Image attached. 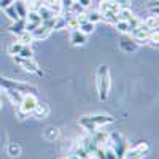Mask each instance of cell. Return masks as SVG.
<instances>
[{
  "label": "cell",
  "mask_w": 159,
  "mask_h": 159,
  "mask_svg": "<svg viewBox=\"0 0 159 159\" xmlns=\"http://www.w3.org/2000/svg\"><path fill=\"white\" fill-rule=\"evenodd\" d=\"M97 92L100 100H107L110 94V86H111V76L110 70L105 64H100L97 69Z\"/></svg>",
  "instance_id": "cell-1"
},
{
  "label": "cell",
  "mask_w": 159,
  "mask_h": 159,
  "mask_svg": "<svg viewBox=\"0 0 159 159\" xmlns=\"http://www.w3.org/2000/svg\"><path fill=\"white\" fill-rule=\"evenodd\" d=\"M115 123V118H111L110 115H92V116H83L80 118V124H81L89 134H92L94 130H97L102 126H107Z\"/></svg>",
  "instance_id": "cell-2"
},
{
  "label": "cell",
  "mask_w": 159,
  "mask_h": 159,
  "mask_svg": "<svg viewBox=\"0 0 159 159\" xmlns=\"http://www.w3.org/2000/svg\"><path fill=\"white\" fill-rule=\"evenodd\" d=\"M0 88H3L5 91H18L21 94H35V88L29 83L24 81H16V80H10V78H3L0 76Z\"/></svg>",
  "instance_id": "cell-3"
},
{
  "label": "cell",
  "mask_w": 159,
  "mask_h": 159,
  "mask_svg": "<svg viewBox=\"0 0 159 159\" xmlns=\"http://www.w3.org/2000/svg\"><path fill=\"white\" fill-rule=\"evenodd\" d=\"M108 143H110V148L113 150L116 159H123L126 150L129 148L127 140H126L121 134H119V132L115 130V132H110V140H108Z\"/></svg>",
  "instance_id": "cell-4"
},
{
  "label": "cell",
  "mask_w": 159,
  "mask_h": 159,
  "mask_svg": "<svg viewBox=\"0 0 159 159\" xmlns=\"http://www.w3.org/2000/svg\"><path fill=\"white\" fill-rule=\"evenodd\" d=\"M151 151L150 142H140L134 147H129L123 156V159H143L148 153Z\"/></svg>",
  "instance_id": "cell-5"
},
{
  "label": "cell",
  "mask_w": 159,
  "mask_h": 159,
  "mask_svg": "<svg viewBox=\"0 0 159 159\" xmlns=\"http://www.w3.org/2000/svg\"><path fill=\"white\" fill-rule=\"evenodd\" d=\"M38 105V99L35 94H25L21 100V103L18 105V111L19 115L24 118V116H29L32 115V111L35 110V107Z\"/></svg>",
  "instance_id": "cell-6"
},
{
  "label": "cell",
  "mask_w": 159,
  "mask_h": 159,
  "mask_svg": "<svg viewBox=\"0 0 159 159\" xmlns=\"http://www.w3.org/2000/svg\"><path fill=\"white\" fill-rule=\"evenodd\" d=\"M151 32H154V30H150L143 22H140V24H139V27H135L129 35H130V38L139 45V43H147V38L150 37Z\"/></svg>",
  "instance_id": "cell-7"
},
{
  "label": "cell",
  "mask_w": 159,
  "mask_h": 159,
  "mask_svg": "<svg viewBox=\"0 0 159 159\" xmlns=\"http://www.w3.org/2000/svg\"><path fill=\"white\" fill-rule=\"evenodd\" d=\"M13 59H15V62H18L21 65L24 72H27V73H40V67H38V64L34 59H22V57H18V56H15Z\"/></svg>",
  "instance_id": "cell-8"
},
{
  "label": "cell",
  "mask_w": 159,
  "mask_h": 159,
  "mask_svg": "<svg viewBox=\"0 0 159 159\" xmlns=\"http://www.w3.org/2000/svg\"><path fill=\"white\" fill-rule=\"evenodd\" d=\"M38 25H42V18L38 16L37 11H29L27 18H25V30H27V32H34Z\"/></svg>",
  "instance_id": "cell-9"
},
{
  "label": "cell",
  "mask_w": 159,
  "mask_h": 159,
  "mask_svg": "<svg viewBox=\"0 0 159 159\" xmlns=\"http://www.w3.org/2000/svg\"><path fill=\"white\" fill-rule=\"evenodd\" d=\"M121 10L118 7V3L115 0H102L100 5H99V13L100 15H107V13H111V15H118V11Z\"/></svg>",
  "instance_id": "cell-10"
},
{
  "label": "cell",
  "mask_w": 159,
  "mask_h": 159,
  "mask_svg": "<svg viewBox=\"0 0 159 159\" xmlns=\"http://www.w3.org/2000/svg\"><path fill=\"white\" fill-rule=\"evenodd\" d=\"M70 43L73 46H83L88 43V35H84L83 32H80L78 29L70 32Z\"/></svg>",
  "instance_id": "cell-11"
},
{
  "label": "cell",
  "mask_w": 159,
  "mask_h": 159,
  "mask_svg": "<svg viewBox=\"0 0 159 159\" xmlns=\"http://www.w3.org/2000/svg\"><path fill=\"white\" fill-rule=\"evenodd\" d=\"M91 135V139L94 140L99 147H105V143H108V140H110V134L108 132H105V130H94L92 134H89Z\"/></svg>",
  "instance_id": "cell-12"
},
{
  "label": "cell",
  "mask_w": 159,
  "mask_h": 159,
  "mask_svg": "<svg viewBox=\"0 0 159 159\" xmlns=\"http://www.w3.org/2000/svg\"><path fill=\"white\" fill-rule=\"evenodd\" d=\"M78 30L83 32L84 35H91L92 32L96 30V24H92V22L86 21L84 16H81V18H80V22H78Z\"/></svg>",
  "instance_id": "cell-13"
},
{
  "label": "cell",
  "mask_w": 159,
  "mask_h": 159,
  "mask_svg": "<svg viewBox=\"0 0 159 159\" xmlns=\"http://www.w3.org/2000/svg\"><path fill=\"white\" fill-rule=\"evenodd\" d=\"M13 7H15V10H16V13H18V16H19V19H25V18H27L29 7H27V3H25L24 0H16V2L13 3Z\"/></svg>",
  "instance_id": "cell-14"
},
{
  "label": "cell",
  "mask_w": 159,
  "mask_h": 159,
  "mask_svg": "<svg viewBox=\"0 0 159 159\" xmlns=\"http://www.w3.org/2000/svg\"><path fill=\"white\" fill-rule=\"evenodd\" d=\"M80 145H81V147H83V148H84L89 154H94V153H96V150L99 148V145H97L94 140L91 139V135L84 137V139L81 140V143H80Z\"/></svg>",
  "instance_id": "cell-15"
},
{
  "label": "cell",
  "mask_w": 159,
  "mask_h": 159,
  "mask_svg": "<svg viewBox=\"0 0 159 159\" xmlns=\"http://www.w3.org/2000/svg\"><path fill=\"white\" fill-rule=\"evenodd\" d=\"M8 30H10L13 35L18 37L21 32L25 30V19H18V21H15V22H11V25L8 27Z\"/></svg>",
  "instance_id": "cell-16"
},
{
  "label": "cell",
  "mask_w": 159,
  "mask_h": 159,
  "mask_svg": "<svg viewBox=\"0 0 159 159\" xmlns=\"http://www.w3.org/2000/svg\"><path fill=\"white\" fill-rule=\"evenodd\" d=\"M49 34H51V30L46 29L45 25H38L34 32H30V35H32L34 40H45V38L49 37Z\"/></svg>",
  "instance_id": "cell-17"
},
{
  "label": "cell",
  "mask_w": 159,
  "mask_h": 159,
  "mask_svg": "<svg viewBox=\"0 0 159 159\" xmlns=\"http://www.w3.org/2000/svg\"><path fill=\"white\" fill-rule=\"evenodd\" d=\"M32 115H34L35 118H38V119L46 118V116L49 115V107H48L46 103H40V102H38V105L35 107V110L32 111Z\"/></svg>",
  "instance_id": "cell-18"
},
{
  "label": "cell",
  "mask_w": 159,
  "mask_h": 159,
  "mask_svg": "<svg viewBox=\"0 0 159 159\" xmlns=\"http://www.w3.org/2000/svg\"><path fill=\"white\" fill-rule=\"evenodd\" d=\"M121 48H123L124 51H127V52H132V51H135L137 43H135L130 37H124V38L121 40Z\"/></svg>",
  "instance_id": "cell-19"
},
{
  "label": "cell",
  "mask_w": 159,
  "mask_h": 159,
  "mask_svg": "<svg viewBox=\"0 0 159 159\" xmlns=\"http://www.w3.org/2000/svg\"><path fill=\"white\" fill-rule=\"evenodd\" d=\"M37 13H38V16L42 18V21H46V19H51V18H54L56 15L52 13L48 7H45V5H42L38 10H37Z\"/></svg>",
  "instance_id": "cell-20"
},
{
  "label": "cell",
  "mask_w": 159,
  "mask_h": 159,
  "mask_svg": "<svg viewBox=\"0 0 159 159\" xmlns=\"http://www.w3.org/2000/svg\"><path fill=\"white\" fill-rule=\"evenodd\" d=\"M84 19L89 21V22H92V24H97V22L102 21V15H100L97 10L96 11H86L84 13Z\"/></svg>",
  "instance_id": "cell-21"
},
{
  "label": "cell",
  "mask_w": 159,
  "mask_h": 159,
  "mask_svg": "<svg viewBox=\"0 0 159 159\" xmlns=\"http://www.w3.org/2000/svg\"><path fill=\"white\" fill-rule=\"evenodd\" d=\"M7 96H8V99L11 100V103L13 105H19L21 103V100H22V97H24V94H21V92H18V91H7Z\"/></svg>",
  "instance_id": "cell-22"
},
{
  "label": "cell",
  "mask_w": 159,
  "mask_h": 159,
  "mask_svg": "<svg viewBox=\"0 0 159 159\" xmlns=\"http://www.w3.org/2000/svg\"><path fill=\"white\" fill-rule=\"evenodd\" d=\"M18 57H22V59H34V49L30 48V45H22Z\"/></svg>",
  "instance_id": "cell-23"
},
{
  "label": "cell",
  "mask_w": 159,
  "mask_h": 159,
  "mask_svg": "<svg viewBox=\"0 0 159 159\" xmlns=\"http://www.w3.org/2000/svg\"><path fill=\"white\" fill-rule=\"evenodd\" d=\"M18 42L21 43V45H30L32 42H34V38H32V35H30V32H27V30H24V32H21L18 37Z\"/></svg>",
  "instance_id": "cell-24"
},
{
  "label": "cell",
  "mask_w": 159,
  "mask_h": 159,
  "mask_svg": "<svg viewBox=\"0 0 159 159\" xmlns=\"http://www.w3.org/2000/svg\"><path fill=\"white\" fill-rule=\"evenodd\" d=\"M132 16V11H130V8H121L118 11V15H116V19L118 21H129Z\"/></svg>",
  "instance_id": "cell-25"
},
{
  "label": "cell",
  "mask_w": 159,
  "mask_h": 159,
  "mask_svg": "<svg viewBox=\"0 0 159 159\" xmlns=\"http://www.w3.org/2000/svg\"><path fill=\"white\" fill-rule=\"evenodd\" d=\"M147 27L150 29V30H157V16H153V15H150L145 21H142Z\"/></svg>",
  "instance_id": "cell-26"
},
{
  "label": "cell",
  "mask_w": 159,
  "mask_h": 159,
  "mask_svg": "<svg viewBox=\"0 0 159 159\" xmlns=\"http://www.w3.org/2000/svg\"><path fill=\"white\" fill-rule=\"evenodd\" d=\"M115 27H116V30L119 34H124V35H127L130 32L129 30V25H127V21H116L115 22Z\"/></svg>",
  "instance_id": "cell-27"
},
{
  "label": "cell",
  "mask_w": 159,
  "mask_h": 159,
  "mask_svg": "<svg viewBox=\"0 0 159 159\" xmlns=\"http://www.w3.org/2000/svg\"><path fill=\"white\" fill-rule=\"evenodd\" d=\"M21 48H22V45H21L19 42H13V43L8 46V54L13 56V57L18 56V54H19V51H21Z\"/></svg>",
  "instance_id": "cell-28"
},
{
  "label": "cell",
  "mask_w": 159,
  "mask_h": 159,
  "mask_svg": "<svg viewBox=\"0 0 159 159\" xmlns=\"http://www.w3.org/2000/svg\"><path fill=\"white\" fill-rule=\"evenodd\" d=\"M3 11H5V15L8 16V19H10L11 22H15V21H18V19H19L18 13H16V10H15V7H13V5H11V7H8V8H5Z\"/></svg>",
  "instance_id": "cell-29"
},
{
  "label": "cell",
  "mask_w": 159,
  "mask_h": 159,
  "mask_svg": "<svg viewBox=\"0 0 159 159\" xmlns=\"http://www.w3.org/2000/svg\"><path fill=\"white\" fill-rule=\"evenodd\" d=\"M62 29H67V25H65V18H64V15L56 16L54 27H52V30H62Z\"/></svg>",
  "instance_id": "cell-30"
},
{
  "label": "cell",
  "mask_w": 159,
  "mask_h": 159,
  "mask_svg": "<svg viewBox=\"0 0 159 159\" xmlns=\"http://www.w3.org/2000/svg\"><path fill=\"white\" fill-rule=\"evenodd\" d=\"M157 40H159V35H157V30H154V32H151L150 37L147 38V43H148L151 48H156V49H157Z\"/></svg>",
  "instance_id": "cell-31"
},
{
  "label": "cell",
  "mask_w": 159,
  "mask_h": 159,
  "mask_svg": "<svg viewBox=\"0 0 159 159\" xmlns=\"http://www.w3.org/2000/svg\"><path fill=\"white\" fill-rule=\"evenodd\" d=\"M8 154H10L11 157L19 156V154H21V147H19V145H16V143H10V145H8Z\"/></svg>",
  "instance_id": "cell-32"
},
{
  "label": "cell",
  "mask_w": 159,
  "mask_h": 159,
  "mask_svg": "<svg viewBox=\"0 0 159 159\" xmlns=\"http://www.w3.org/2000/svg\"><path fill=\"white\" fill-rule=\"evenodd\" d=\"M45 135H46V139H48V140H54V139H57V137H59V130H57L56 127H48Z\"/></svg>",
  "instance_id": "cell-33"
},
{
  "label": "cell",
  "mask_w": 159,
  "mask_h": 159,
  "mask_svg": "<svg viewBox=\"0 0 159 159\" xmlns=\"http://www.w3.org/2000/svg\"><path fill=\"white\" fill-rule=\"evenodd\" d=\"M15 2H16V0H0V10H5V8L11 7Z\"/></svg>",
  "instance_id": "cell-34"
},
{
  "label": "cell",
  "mask_w": 159,
  "mask_h": 159,
  "mask_svg": "<svg viewBox=\"0 0 159 159\" xmlns=\"http://www.w3.org/2000/svg\"><path fill=\"white\" fill-rule=\"evenodd\" d=\"M119 8H130V0H115Z\"/></svg>",
  "instance_id": "cell-35"
},
{
  "label": "cell",
  "mask_w": 159,
  "mask_h": 159,
  "mask_svg": "<svg viewBox=\"0 0 159 159\" xmlns=\"http://www.w3.org/2000/svg\"><path fill=\"white\" fill-rule=\"evenodd\" d=\"M75 2H76L78 5H81L84 10H88V8L91 7V3H92V0H75Z\"/></svg>",
  "instance_id": "cell-36"
},
{
  "label": "cell",
  "mask_w": 159,
  "mask_h": 159,
  "mask_svg": "<svg viewBox=\"0 0 159 159\" xmlns=\"http://www.w3.org/2000/svg\"><path fill=\"white\" fill-rule=\"evenodd\" d=\"M147 8H150V11L151 10H157V0H150V2L147 3Z\"/></svg>",
  "instance_id": "cell-37"
},
{
  "label": "cell",
  "mask_w": 159,
  "mask_h": 159,
  "mask_svg": "<svg viewBox=\"0 0 159 159\" xmlns=\"http://www.w3.org/2000/svg\"><path fill=\"white\" fill-rule=\"evenodd\" d=\"M0 110H2V100H0Z\"/></svg>",
  "instance_id": "cell-38"
},
{
  "label": "cell",
  "mask_w": 159,
  "mask_h": 159,
  "mask_svg": "<svg viewBox=\"0 0 159 159\" xmlns=\"http://www.w3.org/2000/svg\"><path fill=\"white\" fill-rule=\"evenodd\" d=\"M65 159H69V157H65Z\"/></svg>",
  "instance_id": "cell-39"
}]
</instances>
